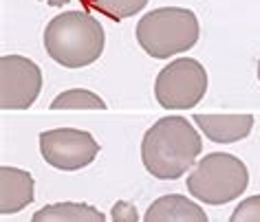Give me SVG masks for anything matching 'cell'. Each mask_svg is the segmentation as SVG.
<instances>
[{
  "instance_id": "cell-17",
  "label": "cell",
  "mask_w": 260,
  "mask_h": 222,
  "mask_svg": "<svg viewBox=\"0 0 260 222\" xmlns=\"http://www.w3.org/2000/svg\"><path fill=\"white\" fill-rule=\"evenodd\" d=\"M256 75H258V82H260V60H258V68H256Z\"/></svg>"
},
{
  "instance_id": "cell-3",
  "label": "cell",
  "mask_w": 260,
  "mask_h": 222,
  "mask_svg": "<svg viewBox=\"0 0 260 222\" xmlns=\"http://www.w3.org/2000/svg\"><path fill=\"white\" fill-rule=\"evenodd\" d=\"M199 18L183 7L152 9L137 22V42L154 60L185 53L199 42Z\"/></svg>"
},
{
  "instance_id": "cell-8",
  "label": "cell",
  "mask_w": 260,
  "mask_h": 222,
  "mask_svg": "<svg viewBox=\"0 0 260 222\" xmlns=\"http://www.w3.org/2000/svg\"><path fill=\"white\" fill-rule=\"evenodd\" d=\"M194 123L214 143H236L249 136L253 130V117L247 113L238 115H194Z\"/></svg>"
},
{
  "instance_id": "cell-2",
  "label": "cell",
  "mask_w": 260,
  "mask_h": 222,
  "mask_svg": "<svg viewBox=\"0 0 260 222\" xmlns=\"http://www.w3.org/2000/svg\"><path fill=\"white\" fill-rule=\"evenodd\" d=\"M104 27L86 11H64L44 29V49L49 57L67 68H82L104 53Z\"/></svg>"
},
{
  "instance_id": "cell-9",
  "label": "cell",
  "mask_w": 260,
  "mask_h": 222,
  "mask_svg": "<svg viewBox=\"0 0 260 222\" xmlns=\"http://www.w3.org/2000/svg\"><path fill=\"white\" fill-rule=\"evenodd\" d=\"M31 202H34V176L11 165L0 167V213H18Z\"/></svg>"
},
{
  "instance_id": "cell-6",
  "label": "cell",
  "mask_w": 260,
  "mask_h": 222,
  "mask_svg": "<svg viewBox=\"0 0 260 222\" xmlns=\"http://www.w3.org/2000/svg\"><path fill=\"white\" fill-rule=\"evenodd\" d=\"M42 159L55 169L75 172L90 165L100 154V143L86 130L55 128L40 134Z\"/></svg>"
},
{
  "instance_id": "cell-12",
  "label": "cell",
  "mask_w": 260,
  "mask_h": 222,
  "mask_svg": "<svg viewBox=\"0 0 260 222\" xmlns=\"http://www.w3.org/2000/svg\"><path fill=\"white\" fill-rule=\"evenodd\" d=\"M53 110H106V101L93 90L86 88H71L64 90L51 103Z\"/></svg>"
},
{
  "instance_id": "cell-11",
  "label": "cell",
  "mask_w": 260,
  "mask_h": 222,
  "mask_svg": "<svg viewBox=\"0 0 260 222\" xmlns=\"http://www.w3.org/2000/svg\"><path fill=\"white\" fill-rule=\"evenodd\" d=\"M31 222H106V215L86 202H55L38 209Z\"/></svg>"
},
{
  "instance_id": "cell-16",
  "label": "cell",
  "mask_w": 260,
  "mask_h": 222,
  "mask_svg": "<svg viewBox=\"0 0 260 222\" xmlns=\"http://www.w3.org/2000/svg\"><path fill=\"white\" fill-rule=\"evenodd\" d=\"M42 3L51 5V7H64V5H67L69 0H42Z\"/></svg>"
},
{
  "instance_id": "cell-5",
  "label": "cell",
  "mask_w": 260,
  "mask_h": 222,
  "mask_svg": "<svg viewBox=\"0 0 260 222\" xmlns=\"http://www.w3.org/2000/svg\"><path fill=\"white\" fill-rule=\"evenodd\" d=\"M207 93V70L192 57L172 60L154 82V97L166 110H190Z\"/></svg>"
},
{
  "instance_id": "cell-15",
  "label": "cell",
  "mask_w": 260,
  "mask_h": 222,
  "mask_svg": "<svg viewBox=\"0 0 260 222\" xmlns=\"http://www.w3.org/2000/svg\"><path fill=\"white\" fill-rule=\"evenodd\" d=\"M110 218H113V222H139V211L133 202L119 200L110 209Z\"/></svg>"
},
{
  "instance_id": "cell-1",
  "label": "cell",
  "mask_w": 260,
  "mask_h": 222,
  "mask_svg": "<svg viewBox=\"0 0 260 222\" xmlns=\"http://www.w3.org/2000/svg\"><path fill=\"white\" fill-rule=\"evenodd\" d=\"M203 150L199 132L185 117L172 115L146 130L141 141V163L159 180H177L194 165Z\"/></svg>"
},
{
  "instance_id": "cell-7",
  "label": "cell",
  "mask_w": 260,
  "mask_h": 222,
  "mask_svg": "<svg viewBox=\"0 0 260 222\" xmlns=\"http://www.w3.org/2000/svg\"><path fill=\"white\" fill-rule=\"evenodd\" d=\"M42 90V70L22 55L0 57V108L27 110Z\"/></svg>"
},
{
  "instance_id": "cell-4",
  "label": "cell",
  "mask_w": 260,
  "mask_h": 222,
  "mask_svg": "<svg viewBox=\"0 0 260 222\" xmlns=\"http://www.w3.org/2000/svg\"><path fill=\"white\" fill-rule=\"evenodd\" d=\"M187 192L205 205H225L240 198L249 185L247 165L227 152L205 154L185 180Z\"/></svg>"
},
{
  "instance_id": "cell-14",
  "label": "cell",
  "mask_w": 260,
  "mask_h": 222,
  "mask_svg": "<svg viewBox=\"0 0 260 222\" xmlns=\"http://www.w3.org/2000/svg\"><path fill=\"white\" fill-rule=\"evenodd\" d=\"M230 222H260V194L240 200V205L234 209Z\"/></svg>"
},
{
  "instance_id": "cell-13",
  "label": "cell",
  "mask_w": 260,
  "mask_h": 222,
  "mask_svg": "<svg viewBox=\"0 0 260 222\" xmlns=\"http://www.w3.org/2000/svg\"><path fill=\"white\" fill-rule=\"evenodd\" d=\"M90 3L97 11L106 14L113 20H123V18L139 14L148 5V0H90Z\"/></svg>"
},
{
  "instance_id": "cell-10",
  "label": "cell",
  "mask_w": 260,
  "mask_h": 222,
  "mask_svg": "<svg viewBox=\"0 0 260 222\" xmlns=\"http://www.w3.org/2000/svg\"><path fill=\"white\" fill-rule=\"evenodd\" d=\"M144 222H207V213L185 196L168 194L148 207Z\"/></svg>"
}]
</instances>
